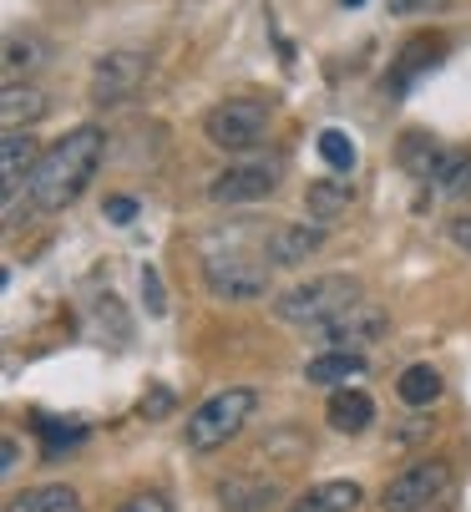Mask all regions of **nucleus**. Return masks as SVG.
<instances>
[{
  "mask_svg": "<svg viewBox=\"0 0 471 512\" xmlns=\"http://www.w3.org/2000/svg\"><path fill=\"white\" fill-rule=\"evenodd\" d=\"M102 153H107V132H102L97 122H82L76 132H66L56 148L41 153V163H36V173H31V183H26V203H31L36 213H61V208H71L76 198L87 193V183L97 178Z\"/></svg>",
  "mask_w": 471,
  "mask_h": 512,
  "instance_id": "1",
  "label": "nucleus"
},
{
  "mask_svg": "<svg viewBox=\"0 0 471 512\" xmlns=\"http://www.w3.org/2000/svg\"><path fill=\"white\" fill-rule=\"evenodd\" d=\"M360 300V279L355 274H314L294 289H284V295L274 300V315L284 325H309L320 330L325 320H335L340 310H350Z\"/></svg>",
  "mask_w": 471,
  "mask_h": 512,
  "instance_id": "2",
  "label": "nucleus"
},
{
  "mask_svg": "<svg viewBox=\"0 0 471 512\" xmlns=\"http://www.w3.org/2000/svg\"><path fill=\"white\" fill-rule=\"evenodd\" d=\"M456 492V472L446 457H421L406 472H396L380 492V512H446Z\"/></svg>",
  "mask_w": 471,
  "mask_h": 512,
  "instance_id": "3",
  "label": "nucleus"
},
{
  "mask_svg": "<svg viewBox=\"0 0 471 512\" xmlns=\"http://www.w3.org/2000/svg\"><path fill=\"white\" fill-rule=\"evenodd\" d=\"M269 117H274V107L264 97H228L203 117V137L223 153H254L269 132Z\"/></svg>",
  "mask_w": 471,
  "mask_h": 512,
  "instance_id": "4",
  "label": "nucleus"
},
{
  "mask_svg": "<svg viewBox=\"0 0 471 512\" xmlns=\"http://www.w3.org/2000/svg\"><path fill=\"white\" fill-rule=\"evenodd\" d=\"M254 406H259V396L249 391V386H233V391H218L213 401H203L193 416H188V447L193 452H213V447H228L233 436L244 431V421L254 416Z\"/></svg>",
  "mask_w": 471,
  "mask_h": 512,
  "instance_id": "5",
  "label": "nucleus"
},
{
  "mask_svg": "<svg viewBox=\"0 0 471 512\" xmlns=\"http://www.w3.org/2000/svg\"><path fill=\"white\" fill-rule=\"evenodd\" d=\"M203 284L213 289V300L249 305V300H264V295H269L274 264H269V259H249V254H213V259L203 264Z\"/></svg>",
  "mask_w": 471,
  "mask_h": 512,
  "instance_id": "6",
  "label": "nucleus"
},
{
  "mask_svg": "<svg viewBox=\"0 0 471 512\" xmlns=\"http://www.w3.org/2000/svg\"><path fill=\"white\" fill-rule=\"evenodd\" d=\"M152 77V56L147 51H107L92 66V102L97 107H122L132 102Z\"/></svg>",
  "mask_w": 471,
  "mask_h": 512,
  "instance_id": "7",
  "label": "nucleus"
},
{
  "mask_svg": "<svg viewBox=\"0 0 471 512\" xmlns=\"http://www.w3.org/2000/svg\"><path fill=\"white\" fill-rule=\"evenodd\" d=\"M385 330H390L385 305H375V300H355L350 310H340L335 320H325L314 335H320L325 350H365V345L385 340Z\"/></svg>",
  "mask_w": 471,
  "mask_h": 512,
  "instance_id": "8",
  "label": "nucleus"
},
{
  "mask_svg": "<svg viewBox=\"0 0 471 512\" xmlns=\"http://www.w3.org/2000/svg\"><path fill=\"white\" fill-rule=\"evenodd\" d=\"M274 188H279V163L259 158V163H233V168H223V173L208 183V198L223 203V208H233V203H259V198H269Z\"/></svg>",
  "mask_w": 471,
  "mask_h": 512,
  "instance_id": "9",
  "label": "nucleus"
},
{
  "mask_svg": "<svg viewBox=\"0 0 471 512\" xmlns=\"http://www.w3.org/2000/svg\"><path fill=\"white\" fill-rule=\"evenodd\" d=\"M325 244V229L320 224H279L269 239H264V259L274 269H299L304 259H314Z\"/></svg>",
  "mask_w": 471,
  "mask_h": 512,
  "instance_id": "10",
  "label": "nucleus"
},
{
  "mask_svg": "<svg viewBox=\"0 0 471 512\" xmlns=\"http://www.w3.org/2000/svg\"><path fill=\"white\" fill-rule=\"evenodd\" d=\"M36 163H41V148H36L31 127H11L0 137V188H6V198H16L21 183H31Z\"/></svg>",
  "mask_w": 471,
  "mask_h": 512,
  "instance_id": "11",
  "label": "nucleus"
},
{
  "mask_svg": "<svg viewBox=\"0 0 471 512\" xmlns=\"http://www.w3.org/2000/svg\"><path fill=\"white\" fill-rule=\"evenodd\" d=\"M218 512H269V502H279V482L274 477H254V472H233L218 482Z\"/></svg>",
  "mask_w": 471,
  "mask_h": 512,
  "instance_id": "12",
  "label": "nucleus"
},
{
  "mask_svg": "<svg viewBox=\"0 0 471 512\" xmlns=\"http://www.w3.org/2000/svg\"><path fill=\"white\" fill-rule=\"evenodd\" d=\"M441 51H446V41L441 36H411L406 46H401V56H396V66L385 71V92L390 97H401L421 71H431L436 61H441Z\"/></svg>",
  "mask_w": 471,
  "mask_h": 512,
  "instance_id": "13",
  "label": "nucleus"
},
{
  "mask_svg": "<svg viewBox=\"0 0 471 512\" xmlns=\"http://www.w3.org/2000/svg\"><path fill=\"white\" fill-rule=\"evenodd\" d=\"M350 203H355V183H350V173H335V178H314L309 188H304V208H309V224H335V218H345L350 213Z\"/></svg>",
  "mask_w": 471,
  "mask_h": 512,
  "instance_id": "14",
  "label": "nucleus"
},
{
  "mask_svg": "<svg viewBox=\"0 0 471 512\" xmlns=\"http://www.w3.org/2000/svg\"><path fill=\"white\" fill-rule=\"evenodd\" d=\"M396 163L416 178V183H431L436 173H441V163H446V148H441V142L431 137V132H406L401 137V148H396Z\"/></svg>",
  "mask_w": 471,
  "mask_h": 512,
  "instance_id": "15",
  "label": "nucleus"
},
{
  "mask_svg": "<svg viewBox=\"0 0 471 512\" xmlns=\"http://www.w3.org/2000/svg\"><path fill=\"white\" fill-rule=\"evenodd\" d=\"M87 335H92L97 345H127V340H132V320H127V310H122V300L112 295V289L92 300V310H87Z\"/></svg>",
  "mask_w": 471,
  "mask_h": 512,
  "instance_id": "16",
  "label": "nucleus"
},
{
  "mask_svg": "<svg viewBox=\"0 0 471 512\" xmlns=\"http://www.w3.org/2000/svg\"><path fill=\"white\" fill-rule=\"evenodd\" d=\"M325 421H330L340 436H360V431L375 421V401H370L365 391H355V386H340V391L330 396V406H325Z\"/></svg>",
  "mask_w": 471,
  "mask_h": 512,
  "instance_id": "17",
  "label": "nucleus"
},
{
  "mask_svg": "<svg viewBox=\"0 0 471 512\" xmlns=\"http://www.w3.org/2000/svg\"><path fill=\"white\" fill-rule=\"evenodd\" d=\"M355 376H365V355L360 350H325V355H314L304 365V381L309 386H345Z\"/></svg>",
  "mask_w": 471,
  "mask_h": 512,
  "instance_id": "18",
  "label": "nucleus"
},
{
  "mask_svg": "<svg viewBox=\"0 0 471 512\" xmlns=\"http://www.w3.org/2000/svg\"><path fill=\"white\" fill-rule=\"evenodd\" d=\"M41 117H46V97H41L36 87L6 82V92H0V122H6V132H11V127H31V122H41Z\"/></svg>",
  "mask_w": 471,
  "mask_h": 512,
  "instance_id": "19",
  "label": "nucleus"
},
{
  "mask_svg": "<svg viewBox=\"0 0 471 512\" xmlns=\"http://www.w3.org/2000/svg\"><path fill=\"white\" fill-rule=\"evenodd\" d=\"M396 391H401V401L406 406H416V411H426V406H436L441 401V371H436V365H406V371H401V381H396Z\"/></svg>",
  "mask_w": 471,
  "mask_h": 512,
  "instance_id": "20",
  "label": "nucleus"
},
{
  "mask_svg": "<svg viewBox=\"0 0 471 512\" xmlns=\"http://www.w3.org/2000/svg\"><path fill=\"white\" fill-rule=\"evenodd\" d=\"M11 512H82V497H76L66 482H46V487L21 492Z\"/></svg>",
  "mask_w": 471,
  "mask_h": 512,
  "instance_id": "21",
  "label": "nucleus"
},
{
  "mask_svg": "<svg viewBox=\"0 0 471 512\" xmlns=\"http://www.w3.org/2000/svg\"><path fill=\"white\" fill-rule=\"evenodd\" d=\"M46 61V41L36 31H11L6 36V82H16L21 71H36Z\"/></svg>",
  "mask_w": 471,
  "mask_h": 512,
  "instance_id": "22",
  "label": "nucleus"
},
{
  "mask_svg": "<svg viewBox=\"0 0 471 512\" xmlns=\"http://www.w3.org/2000/svg\"><path fill=\"white\" fill-rule=\"evenodd\" d=\"M36 431H41V442H46V462H56V457H61V452H71V447H82V436H87V426H82V421L61 426L56 416H36Z\"/></svg>",
  "mask_w": 471,
  "mask_h": 512,
  "instance_id": "23",
  "label": "nucleus"
},
{
  "mask_svg": "<svg viewBox=\"0 0 471 512\" xmlns=\"http://www.w3.org/2000/svg\"><path fill=\"white\" fill-rule=\"evenodd\" d=\"M431 188L446 193V198H466L471 193V153H446V163L431 178Z\"/></svg>",
  "mask_w": 471,
  "mask_h": 512,
  "instance_id": "24",
  "label": "nucleus"
},
{
  "mask_svg": "<svg viewBox=\"0 0 471 512\" xmlns=\"http://www.w3.org/2000/svg\"><path fill=\"white\" fill-rule=\"evenodd\" d=\"M320 158L330 163V173H355V163H360L350 132H340V127H325L320 132Z\"/></svg>",
  "mask_w": 471,
  "mask_h": 512,
  "instance_id": "25",
  "label": "nucleus"
},
{
  "mask_svg": "<svg viewBox=\"0 0 471 512\" xmlns=\"http://www.w3.org/2000/svg\"><path fill=\"white\" fill-rule=\"evenodd\" d=\"M314 497H320L330 512H350V507L360 502V487H355L350 477H335V482H320V487H314Z\"/></svg>",
  "mask_w": 471,
  "mask_h": 512,
  "instance_id": "26",
  "label": "nucleus"
},
{
  "mask_svg": "<svg viewBox=\"0 0 471 512\" xmlns=\"http://www.w3.org/2000/svg\"><path fill=\"white\" fill-rule=\"evenodd\" d=\"M142 300H147V315H163V310H168V300H163V279H157L152 264L142 269Z\"/></svg>",
  "mask_w": 471,
  "mask_h": 512,
  "instance_id": "27",
  "label": "nucleus"
},
{
  "mask_svg": "<svg viewBox=\"0 0 471 512\" xmlns=\"http://www.w3.org/2000/svg\"><path fill=\"white\" fill-rule=\"evenodd\" d=\"M173 406H178V401H173V391H168V386H152V391L142 396V416H147V421H157V416H168Z\"/></svg>",
  "mask_w": 471,
  "mask_h": 512,
  "instance_id": "28",
  "label": "nucleus"
},
{
  "mask_svg": "<svg viewBox=\"0 0 471 512\" xmlns=\"http://www.w3.org/2000/svg\"><path fill=\"white\" fill-rule=\"evenodd\" d=\"M117 512H173V502H168L163 492H137V497H127Z\"/></svg>",
  "mask_w": 471,
  "mask_h": 512,
  "instance_id": "29",
  "label": "nucleus"
},
{
  "mask_svg": "<svg viewBox=\"0 0 471 512\" xmlns=\"http://www.w3.org/2000/svg\"><path fill=\"white\" fill-rule=\"evenodd\" d=\"M446 239H451L461 254H471V213H456V218H446Z\"/></svg>",
  "mask_w": 471,
  "mask_h": 512,
  "instance_id": "30",
  "label": "nucleus"
},
{
  "mask_svg": "<svg viewBox=\"0 0 471 512\" xmlns=\"http://www.w3.org/2000/svg\"><path fill=\"white\" fill-rule=\"evenodd\" d=\"M107 218L117 229H127L132 218H137V198H107Z\"/></svg>",
  "mask_w": 471,
  "mask_h": 512,
  "instance_id": "31",
  "label": "nucleus"
},
{
  "mask_svg": "<svg viewBox=\"0 0 471 512\" xmlns=\"http://www.w3.org/2000/svg\"><path fill=\"white\" fill-rule=\"evenodd\" d=\"M0 457H6V462H0V472L11 477V472L21 467V442H16V436H6V442H0Z\"/></svg>",
  "mask_w": 471,
  "mask_h": 512,
  "instance_id": "32",
  "label": "nucleus"
},
{
  "mask_svg": "<svg viewBox=\"0 0 471 512\" xmlns=\"http://www.w3.org/2000/svg\"><path fill=\"white\" fill-rule=\"evenodd\" d=\"M426 6H436V0H390V16H416Z\"/></svg>",
  "mask_w": 471,
  "mask_h": 512,
  "instance_id": "33",
  "label": "nucleus"
},
{
  "mask_svg": "<svg viewBox=\"0 0 471 512\" xmlns=\"http://www.w3.org/2000/svg\"><path fill=\"white\" fill-rule=\"evenodd\" d=\"M284 512H330V507H325L320 497H314V492H304V497H299V502H289Z\"/></svg>",
  "mask_w": 471,
  "mask_h": 512,
  "instance_id": "34",
  "label": "nucleus"
},
{
  "mask_svg": "<svg viewBox=\"0 0 471 512\" xmlns=\"http://www.w3.org/2000/svg\"><path fill=\"white\" fill-rule=\"evenodd\" d=\"M340 6H345V11H350V6H365V0H340Z\"/></svg>",
  "mask_w": 471,
  "mask_h": 512,
  "instance_id": "35",
  "label": "nucleus"
}]
</instances>
